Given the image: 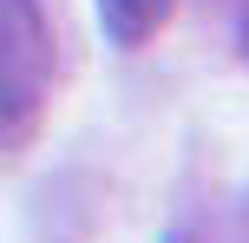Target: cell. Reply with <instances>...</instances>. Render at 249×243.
Listing matches in <instances>:
<instances>
[{
    "mask_svg": "<svg viewBox=\"0 0 249 243\" xmlns=\"http://www.w3.org/2000/svg\"><path fill=\"white\" fill-rule=\"evenodd\" d=\"M53 92V26L39 0H0V158L39 131Z\"/></svg>",
    "mask_w": 249,
    "mask_h": 243,
    "instance_id": "obj_1",
    "label": "cell"
},
{
    "mask_svg": "<svg viewBox=\"0 0 249 243\" xmlns=\"http://www.w3.org/2000/svg\"><path fill=\"white\" fill-rule=\"evenodd\" d=\"M92 7H99V26H105L112 46H144V39L171 20L177 0H92Z\"/></svg>",
    "mask_w": 249,
    "mask_h": 243,
    "instance_id": "obj_2",
    "label": "cell"
},
{
    "mask_svg": "<svg viewBox=\"0 0 249 243\" xmlns=\"http://www.w3.org/2000/svg\"><path fill=\"white\" fill-rule=\"evenodd\" d=\"M236 33H243V59H249V0H243V26H236Z\"/></svg>",
    "mask_w": 249,
    "mask_h": 243,
    "instance_id": "obj_3",
    "label": "cell"
}]
</instances>
